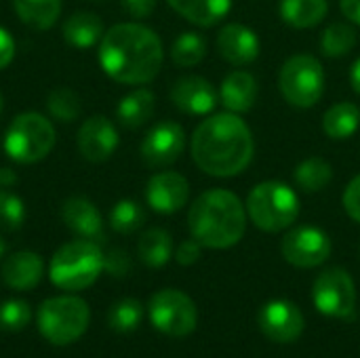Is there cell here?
Instances as JSON below:
<instances>
[{"instance_id":"obj_6","label":"cell","mask_w":360,"mask_h":358,"mask_svg":"<svg viewBox=\"0 0 360 358\" xmlns=\"http://www.w3.org/2000/svg\"><path fill=\"white\" fill-rule=\"evenodd\" d=\"M247 215L264 232H281L293 226L300 215V198L283 181L257 184L247 196Z\"/></svg>"},{"instance_id":"obj_41","label":"cell","mask_w":360,"mask_h":358,"mask_svg":"<svg viewBox=\"0 0 360 358\" xmlns=\"http://www.w3.org/2000/svg\"><path fill=\"white\" fill-rule=\"evenodd\" d=\"M340 6H342V13L346 19L360 25V0H342Z\"/></svg>"},{"instance_id":"obj_11","label":"cell","mask_w":360,"mask_h":358,"mask_svg":"<svg viewBox=\"0 0 360 358\" xmlns=\"http://www.w3.org/2000/svg\"><path fill=\"white\" fill-rule=\"evenodd\" d=\"M283 257L295 268H316L331 255V238L314 226H297L285 234Z\"/></svg>"},{"instance_id":"obj_18","label":"cell","mask_w":360,"mask_h":358,"mask_svg":"<svg viewBox=\"0 0 360 358\" xmlns=\"http://www.w3.org/2000/svg\"><path fill=\"white\" fill-rule=\"evenodd\" d=\"M63 224L78 236L86 241H101L103 238V219L97 207L82 196L68 198L61 207Z\"/></svg>"},{"instance_id":"obj_12","label":"cell","mask_w":360,"mask_h":358,"mask_svg":"<svg viewBox=\"0 0 360 358\" xmlns=\"http://www.w3.org/2000/svg\"><path fill=\"white\" fill-rule=\"evenodd\" d=\"M257 325L268 340L276 344H291L300 340V335L304 333L306 321L295 304L285 300H274L259 310Z\"/></svg>"},{"instance_id":"obj_32","label":"cell","mask_w":360,"mask_h":358,"mask_svg":"<svg viewBox=\"0 0 360 358\" xmlns=\"http://www.w3.org/2000/svg\"><path fill=\"white\" fill-rule=\"evenodd\" d=\"M46 108L59 122H74L82 112L80 97L70 87H55L46 97Z\"/></svg>"},{"instance_id":"obj_38","label":"cell","mask_w":360,"mask_h":358,"mask_svg":"<svg viewBox=\"0 0 360 358\" xmlns=\"http://www.w3.org/2000/svg\"><path fill=\"white\" fill-rule=\"evenodd\" d=\"M200 255H202V245H200L196 238L184 241V243L177 247V251H175V260H177V264H181V266H192V264H196V262L200 260Z\"/></svg>"},{"instance_id":"obj_19","label":"cell","mask_w":360,"mask_h":358,"mask_svg":"<svg viewBox=\"0 0 360 358\" xmlns=\"http://www.w3.org/2000/svg\"><path fill=\"white\" fill-rule=\"evenodd\" d=\"M2 281L8 289L30 291L34 289L44 274V262L34 251H17L2 264Z\"/></svg>"},{"instance_id":"obj_24","label":"cell","mask_w":360,"mask_h":358,"mask_svg":"<svg viewBox=\"0 0 360 358\" xmlns=\"http://www.w3.org/2000/svg\"><path fill=\"white\" fill-rule=\"evenodd\" d=\"M360 127V108L352 101L333 103L323 118V131L329 139H350Z\"/></svg>"},{"instance_id":"obj_34","label":"cell","mask_w":360,"mask_h":358,"mask_svg":"<svg viewBox=\"0 0 360 358\" xmlns=\"http://www.w3.org/2000/svg\"><path fill=\"white\" fill-rule=\"evenodd\" d=\"M32 321V310L23 300H6L0 304V329L6 333H17L25 329Z\"/></svg>"},{"instance_id":"obj_33","label":"cell","mask_w":360,"mask_h":358,"mask_svg":"<svg viewBox=\"0 0 360 358\" xmlns=\"http://www.w3.org/2000/svg\"><path fill=\"white\" fill-rule=\"evenodd\" d=\"M146 222V211L137 200H120L110 211V226L120 234H133L137 232Z\"/></svg>"},{"instance_id":"obj_20","label":"cell","mask_w":360,"mask_h":358,"mask_svg":"<svg viewBox=\"0 0 360 358\" xmlns=\"http://www.w3.org/2000/svg\"><path fill=\"white\" fill-rule=\"evenodd\" d=\"M257 80L247 70H234L230 72L219 87V99L232 114H245L249 112L257 101Z\"/></svg>"},{"instance_id":"obj_35","label":"cell","mask_w":360,"mask_h":358,"mask_svg":"<svg viewBox=\"0 0 360 358\" xmlns=\"http://www.w3.org/2000/svg\"><path fill=\"white\" fill-rule=\"evenodd\" d=\"M23 222H25L23 200L8 190H0V228L19 230Z\"/></svg>"},{"instance_id":"obj_26","label":"cell","mask_w":360,"mask_h":358,"mask_svg":"<svg viewBox=\"0 0 360 358\" xmlns=\"http://www.w3.org/2000/svg\"><path fill=\"white\" fill-rule=\"evenodd\" d=\"M139 260L150 268H162L173 255V238L162 228H150L137 243Z\"/></svg>"},{"instance_id":"obj_15","label":"cell","mask_w":360,"mask_h":358,"mask_svg":"<svg viewBox=\"0 0 360 358\" xmlns=\"http://www.w3.org/2000/svg\"><path fill=\"white\" fill-rule=\"evenodd\" d=\"M190 198V184L175 171H162L150 177L146 188V200L156 213L171 215L186 207Z\"/></svg>"},{"instance_id":"obj_2","label":"cell","mask_w":360,"mask_h":358,"mask_svg":"<svg viewBox=\"0 0 360 358\" xmlns=\"http://www.w3.org/2000/svg\"><path fill=\"white\" fill-rule=\"evenodd\" d=\"M253 133L232 112L202 120L192 135V158L196 167L213 177H236L253 160Z\"/></svg>"},{"instance_id":"obj_43","label":"cell","mask_w":360,"mask_h":358,"mask_svg":"<svg viewBox=\"0 0 360 358\" xmlns=\"http://www.w3.org/2000/svg\"><path fill=\"white\" fill-rule=\"evenodd\" d=\"M15 181H17L15 171H11V169H0V186H2V188H8V186H13Z\"/></svg>"},{"instance_id":"obj_45","label":"cell","mask_w":360,"mask_h":358,"mask_svg":"<svg viewBox=\"0 0 360 358\" xmlns=\"http://www.w3.org/2000/svg\"><path fill=\"white\" fill-rule=\"evenodd\" d=\"M0 110H2V95H0Z\"/></svg>"},{"instance_id":"obj_30","label":"cell","mask_w":360,"mask_h":358,"mask_svg":"<svg viewBox=\"0 0 360 358\" xmlns=\"http://www.w3.org/2000/svg\"><path fill=\"white\" fill-rule=\"evenodd\" d=\"M205 53H207V40L198 32H184L171 44V59L179 68L198 65L205 59Z\"/></svg>"},{"instance_id":"obj_36","label":"cell","mask_w":360,"mask_h":358,"mask_svg":"<svg viewBox=\"0 0 360 358\" xmlns=\"http://www.w3.org/2000/svg\"><path fill=\"white\" fill-rule=\"evenodd\" d=\"M103 270L112 276H124L131 270V260L124 251L114 249L108 255H103Z\"/></svg>"},{"instance_id":"obj_14","label":"cell","mask_w":360,"mask_h":358,"mask_svg":"<svg viewBox=\"0 0 360 358\" xmlns=\"http://www.w3.org/2000/svg\"><path fill=\"white\" fill-rule=\"evenodd\" d=\"M76 143L82 158H86L89 162H103L116 152L118 133L112 120H108L105 116H91L78 129Z\"/></svg>"},{"instance_id":"obj_23","label":"cell","mask_w":360,"mask_h":358,"mask_svg":"<svg viewBox=\"0 0 360 358\" xmlns=\"http://www.w3.org/2000/svg\"><path fill=\"white\" fill-rule=\"evenodd\" d=\"M103 38V23L95 13L82 11L68 17L63 23V40L76 49H89Z\"/></svg>"},{"instance_id":"obj_13","label":"cell","mask_w":360,"mask_h":358,"mask_svg":"<svg viewBox=\"0 0 360 358\" xmlns=\"http://www.w3.org/2000/svg\"><path fill=\"white\" fill-rule=\"evenodd\" d=\"M186 148V133L181 124L162 120L154 124L141 141V158L150 167L173 165Z\"/></svg>"},{"instance_id":"obj_4","label":"cell","mask_w":360,"mask_h":358,"mask_svg":"<svg viewBox=\"0 0 360 358\" xmlns=\"http://www.w3.org/2000/svg\"><path fill=\"white\" fill-rule=\"evenodd\" d=\"M103 272V253L95 241L76 238L59 247L49 264V276L63 291L89 289Z\"/></svg>"},{"instance_id":"obj_44","label":"cell","mask_w":360,"mask_h":358,"mask_svg":"<svg viewBox=\"0 0 360 358\" xmlns=\"http://www.w3.org/2000/svg\"><path fill=\"white\" fill-rule=\"evenodd\" d=\"M2 253H4V243H2V238H0V257H2Z\"/></svg>"},{"instance_id":"obj_8","label":"cell","mask_w":360,"mask_h":358,"mask_svg":"<svg viewBox=\"0 0 360 358\" xmlns=\"http://www.w3.org/2000/svg\"><path fill=\"white\" fill-rule=\"evenodd\" d=\"M278 84L283 97L293 108H314L325 93L323 63L308 53L293 55L283 63Z\"/></svg>"},{"instance_id":"obj_16","label":"cell","mask_w":360,"mask_h":358,"mask_svg":"<svg viewBox=\"0 0 360 358\" xmlns=\"http://www.w3.org/2000/svg\"><path fill=\"white\" fill-rule=\"evenodd\" d=\"M217 99L219 95L215 87L202 76H181L171 87V101L175 108L192 116H205L213 112Z\"/></svg>"},{"instance_id":"obj_3","label":"cell","mask_w":360,"mask_h":358,"mask_svg":"<svg viewBox=\"0 0 360 358\" xmlns=\"http://www.w3.org/2000/svg\"><path fill=\"white\" fill-rule=\"evenodd\" d=\"M188 228L192 238L209 249L234 247L247 230V209L240 198L224 188L202 192L190 207Z\"/></svg>"},{"instance_id":"obj_25","label":"cell","mask_w":360,"mask_h":358,"mask_svg":"<svg viewBox=\"0 0 360 358\" xmlns=\"http://www.w3.org/2000/svg\"><path fill=\"white\" fill-rule=\"evenodd\" d=\"M329 13L327 0H283L281 17L287 25L306 30L319 25Z\"/></svg>"},{"instance_id":"obj_5","label":"cell","mask_w":360,"mask_h":358,"mask_svg":"<svg viewBox=\"0 0 360 358\" xmlns=\"http://www.w3.org/2000/svg\"><path fill=\"white\" fill-rule=\"evenodd\" d=\"M91 323L89 304L76 295H57L40 304L36 325L40 335L53 346H70L78 342Z\"/></svg>"},{"instance_id":"obj_37","label":"cell","mask_w":360,"mask_h":358,"mask_svg":"<svg viewBox=\"0 0 360 358\" xmlns=\"http://www.w3.org/2000/svg\"><path fill=\"white\" fill-rule=\"evenodd\" d=\"M342 200H344L346 213H348L354 222H359L360 224V175H356V177L348 184V188H346Z\"/></svg>"},{"instance_id":"obj_42","label":"cell","mask_w":360,"mask_h":358,"mask_svg":"<svg viewBox=\"0 0 360 358\" xmlns=\"http://www.w3.org/2000/svg\"><path fill=\"white\" fill-rule=\"evenodd\" d=\"M350 84H352L354 93L360 95V57L352 63V70H350Z\"/></svg>"},{"instance_id":"obj_9","label":"cell","mask_w":360,"mask_h":358,"mask_svg":"<svg viewBox=\"0 0 360 358\" xmlns=\"http://www.w3.org/2000/svg\"><path fill=\"white\" fill-rule=\"evenodd\" d=\"M152 325L169 338H186L196 329L198 312L194 302L177 289H162L150 300Z\"/></svg>"},{"instance_id":"obj_1","label":"cell","mask_w":360,"mask_h":358,"mask_svg":"<svg viewBox=\"0 0 360 358\" xmlns=\"http://www.w3.org/2000/svg\"><path fill=\"white\" fill-rule=\"evenodd\" d=\"M162 42L141 23L112 25L99 40V63L120 84H148L162 68Z\"/></svg>"},{"instance_id":"obj_31","label":"cell","mask_w":360,"mask_h":358,"mask_svg":"<svg viewBox=\"0 0 360 358\" xmlns=\"http://www.w3.org/2000/svg\"><path fill=\"white\" fill-rule=\"evenodd\" d=\"M143 319V308L137 300L124 298L116 302L108 312V325L116 333H133Z\"/></svg>"},{"instance_id":"obj_29","label":"cell","mask_w":360,"mask_h":358,"mask_svg":"<svg viewBox=\"0 0 360 358\" xmlns=\"http://www.w3.org/2000/svg\"><path fill=\"white\" fill-rule=\"evenodd\" d=\"M356 46V32L348 23H331L321 34V51L325 57L338 59L348 55Z\"/></svg>"},{"instance_id":"obj_22","label":"cell","mask_w":360,"mask_h":358,"mask_svg":"<svg viewBox=\"0 0 360 358\" xmlns=\"http://www.w3.org/2000/svg\"><path fill=\"white\" fill-rule=\"evenodd\" d=\"M154 108H156L154 93L150 89H135L120 99L116 108V116L122 127L139 129L154 116Z\"/></svg>"},{"instance_id":"obj_21","label":"cell","mask_w":360,"mask_h":358,"mask_svg":"<svg viewBox=\"0 0 360 358\" xmlns=\"http://www.w3.org/2000/svg\"><path fill=\"white\" fill-rule=\"evenodd\" d=\"M169 6L194 25H217L232 6V0H167Z\"/></svg>"},{"instance_id":"obj_10","label":"cell","mask_w":360,"mask_h":358,"mask_svg":"<svg viewBox=\"0 0 360 358\" xmlns=\"http://www.w3.org/2000/svg\"><path fill=\"white\" fill-rule=\"evenodd\" d=\"M312 300L321 314L331 319H352L356 310V287L352 276L342 268L325 270L314 287Z\"/></svg>"},{"instance_id":"obj_27","label":"cell","mask_w":360,"mask_h":358,"mask_svg":"<svg viewBox=\"0 0 360 358\" xmlns=\"http://www.w3.org/2000/svg\"><path fill=\"white\" fill-rule=\"evenodd\" d=\"M17 17L32 27L46 30L61 15V0H13Z\"/></svg>"},{"instance_id":"obj_28","label":"cell","mask_w":360,"mask_h":358,"mask_svg":"<svg viewBox=\"0 0 360 358\" xmlns=\"http://www.w3.org/2000/svg\"><path fill=\"white\" fill-rule=\"evenodd\" d=\"M331 179H333V169L321 156L306 158L295 169V184L304 192H321L331 184Z\"/></svg>"},{"instance_id":"obj_40","label":"cell","mask_w":360,"mask_h":358,"mask_svg":"<svg viewBox=\"0 0 360 358\" xmlns=\"http://www.w3.org/2000/svg\"><path fill=\"white\" fill-rule=\"evenodd\" d=\"M15 57V42L11 38V34L0 27V70H4Z\"/></svg>"},{"instance_id":"obj_7","label":"cell","mask_w":360,"mask_h":358,"mask_svg":"<svg viewBox=\"0 0 360 358\" xmlns=\"http://www.w3.org/2000/svg\"><path fill=\"white\" fill-rule=\"evenodd\" d=\"M55 146V129L51 120L38 112L15 116L4 135V152L21 165H32L51 154Z\"/></svg>"},{"instance_id":"obj_39","label":"cell","mask_w":360,"mask_h":358,"mask_svg":"<svg viewBox=\"0 0 360 358\" xmlns=\"http://www.w3.org/2000/svg\"><path fill=\"white\" fill-rule=\"evenodd\" d=\"M122 6L127 8V13L135 19H143L148 17L154 6H156V0H122Z\"/></svg>"},{"instance_id":"obj_17","label":"cell","mask_w":360,"mask_h":358,"mask_svg":"<svg viewBox=\"0 0 360 358\" xmlns=\"http://www.w3.org/2000/svg\"><path fill=\"white\" fill-rule=\"evenodd\" d=\"M217 51L232 65H249L259 57V40L251 27L226 23L217 36Z\"/></svg>"}]
</instances>
